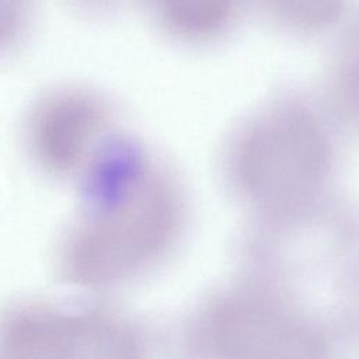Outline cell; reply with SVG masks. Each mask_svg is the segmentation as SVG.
<instances>
[{
	"label": "cell",
	"instance_id": "6da1fadb",
	"mask_svg": "<svg viewBox=\"0 0 359 359\" xmlns=\"http://www.w3.org/2000/svg\"><path fill=\"white\" fill-rule=\"evenodd\" d=\"M80 203L56 247V272L80 292L122 286L172 250L185 223L174 172L137 140L115 133L77 180Z\"/></svg>",
	"mask_w": 359,
	"mask_h": 359
},
{
	"label": "cell",
	"instance_id": "7a4b0ae2",
	"mask_svg": "<svg viewBox=\"0 0 359 359\" xmlns=\"http://www.w3.org/2000/svg\"><path fill=\"white\" fill-rule=\"evenodd\" d=\"M334 139L307 101L285 95L251 112L223 151V177L254 217L300 208L324 195Z\"/></svg>",
	"mask_w": 359,
	"mask_h": 359
},
{
	"label": "cell",
	"instance_id": "3957f363",
	"mask_svg": "<svg viewBox=\"0 0 359 359\" xmlns=\"http://www.w3.org/2000/svg\"><path fill=\"white\" fill-rule=\"evenodd\" d=\"M189 341L201 355L222 359H311L331 348L324 324L280 279L257 271L201 304Z\"/></svg>",
	"mask_w": 359,
	"mask_h": 359
},
{
	"label": "cell",
	"instance_id": "277c9868",
	"mask_svg": "<svg viewBox=\"0 0 359 359\" xmlns=\"http://www.w3.org/2000/svg\"><path fill=\"white\" fill-rule=\"evenodd\" d=\"M144 349L139 325L107 304L32 297L0 309L4 359H132Z\"/></svg>",
	"mask_w": 359,
	"mask_h": 359
},
{
	"label": "cell",
	"instance_id": "5b68a950",
	"mask_svg": "<svg viewBox=\"0 0 359 359\" xmlns=\"http://www.w3.org/2000/svg\"><path fill=\"white\" fill-rule=\"evenodd\" d=\"M116 133L114 109L100 91L77 84L53 87L27 109L22 139L34 167L56 181H76Z\"/></svg>",
	"mask_w": 359,
	"mask_h": 359
},
{
	"label": "cell",
	"instance_id": "8992f818",
	"mask_svg": "<svg viewBox=\"0 0 359 359\" xmlns=\"http://www.w3.org/2000/svg\"><path fill=\"white\" fill-rule=\"evenodd\" d=\"M168 22L180 32L202 36L217 31L229 17L231 0H160Z\"/></svg>",
	"mask_w": 359,
	"mask_h": 359
},
{
	"label": "cell",
	"instance_id": "52a82bcc",
	"mask_svg": "<svg viewBox=\"0 0 359 359\" xmlns=\"http://www.w3.org/2000/svg\"><path fill=\"white\" fill-rule=\"evenodd\" d=\"M330 98L342 118L359 126V46L344 60L335 73Z\"/></svg>",
	"mask_w": 359,
	"mask_h": 359
},
{
	"label": "cell",
	"instance_id": "ba28073f",
	"mask_svg": "<svg viewBox=\"0 0 359 359\" xmlns=\"http://www.w3.org/2000/svg\"><path fill=\"white\" fill-rule=\"evenodd\" d=\"M285 13L306 27H323L339 14L342 0H279Z\"/></svg>",
	"mask_w": 359,
	"mask_h": 359
},
{
	"label": "cell",
	"instance_id": "9c48e42d",
	"mask_svg": "<svg viewBox=\"0 0 359 359\" xmlns=\"http://www.w3.org/2000/svg\"><path fill=\"white\" fill-rule=\"evenodd\" d=\"M344 304L346 317L359 328V262L351 266V272L346 276V285L344 289Z\"/></svg>",
	"mask_w": 359,
	"mask_h": 359
},
{
	"label": "cell",
	"instance_id": "30bf717a",
	"mask_svg": "<svg viewBox=\"0 0 359 359\" xmlns=\"http://www.w3.org/2000/svg\"><path fill=\"white\" fill-rule=\"evenodd\" d=\"M15 11H13V0H0V42L4 41L14 27Z\"/></svg>",
	"mask_w": 359,
	"mask_h": 359
}]
</instances>
